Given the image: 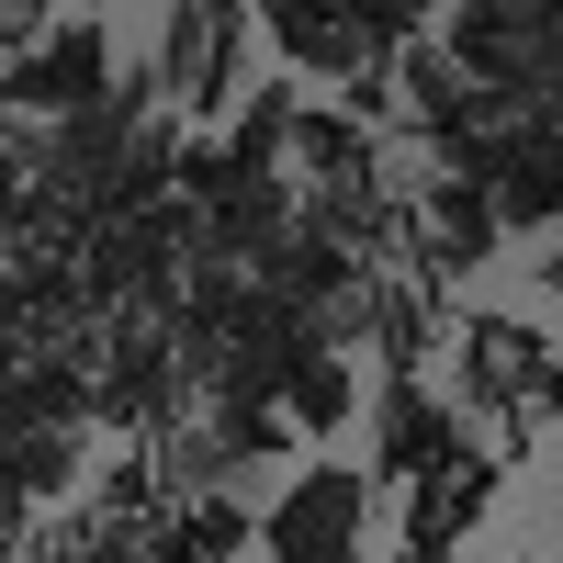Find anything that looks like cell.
Returning a JSON list of instances; mask_svg holds the SVG:
<instances>
[{
    "instance_id": "cell-1",
    "label": "cell",
    "mask_w": 563,
    "mask_h": 563,
    "mask_svg": "<svg viewBox=\"0 0 563 563\" xmlns=\"http://www.w3.org/2000/svg\"><path fill=\"white\" fill-rule=\"evenodd\" d=\"M451 406L462 429H496V462H530L563 429V350L519 305H451Z\"/></svg>"
},
{
    "instance_id": "cell-2",
    "label": "cell",
    "mask_w": 563,
    "mask_h": 563,
    "mask_svg": "<svg viewBox=\"0 0 563 563\" xmlns=\"http://www.w3.org/2000/svg\"><path fill=\"white\" fill-rule=\"evenodd\" d=\"M260 45V12H158L147 23V68H124L135 90H147V113H238V68Z\"/></svg>"
},
{
    "instance_id": "cell-3",
    "label": "cell",
    "mask_w": 563,
    "mask_h": 563,
    "mask_svg": "<svg viewBox=\"0 0 563 563\" xmlns=\"http://www.w3.org/2000/svg\"><path fill=\"white\" fill-rule=\"evenodd\" d=\"M90 102H113V23L102 12H45V34L0 68V113L12 124H34V113L68 124Z\"/></svg>"
},
{
    "instance_id": "cell-4",
    "label": "cell",
    "mask_w": 563,
    "mask_h": 563,
    "mask_svg": "<svg viewBox=\"0 0 563 563\" xmlns=\"http://www.w3.org/2000/svg\"><path fill=\"white\" fill-rule=\"evenodd\" d=\"M372 507H384V496H372L361 462H305V474L260 507V552L271 563H361Z\"/></svg>"
},
{
    "instance_id": "cell-5",
    "label": "cell",
    "mask_w": 563,
    "mask_h": 563,
    "mask_svg": "<svg viewBox=\"0 0 563 563\" xmlns=\"http://www.w3.org/2000/svg\"><path fill=\"white\" fill-rule=\"evenodd\" d=\"M496 496H507L496 451H462V462H440V474H417L395 496V563H462V541L496 519Z\"/></svg>"
},
{
    "instance_id": "cell-6",
    "label": "cell",
    "mask_w": 563,
    "mask_h": 563,
    "mask_svg": "<svg viewBox=\"0 0 563 563\" xmlns=\"http://www.w3.org/2000/svg\"><path fill=\"white\" fill-rule=\"evenodd\" d=\"M462 451H485L474 429H462V406H440L429 384H384L372 395V496H406L417 474H440V462H462Z\"/></svg>"
},
{
    "instance_id": "cell-7",
    "label": "cell",
    "mask_w": 563,
    "mask_h": 563,
    "mask_svg": "<svg viewBox=\"0 0 563 563\" xmlns=\"http://www.w3.org/2000/svg\"><path fill=\"white\" fill-rule=\"evenodd\" d=\"M305 180V192H361V180H384L395 158H384V135H361L339 102H305V124H294V158H282Z\"/></svg>"
},
{
    "instance_id": "cell-8",
    "label": "cell",
    "mask_w": 563,
    "mask_h": 563,
    "mask_svg": "<svg viewBox=\"0 0 563 563\" xmlns=\"http://www.w3.org/2000/svg\"><path fill=\"white\" fill-rule=\"evenodd\" d=\"M294 124H305V90L271 68V90H238V113H225V169H238V180H282Z\"/></svg>"
},
{
    "instance_id": "cell-9",
    "label": "cell",
    "mask_w": 563,
    "mask_h": 563,
    "mask_svg": "<svg viewBox=\"0 0 563 563\" xmlns=\"http://www.w3.org/2000/svg\"><path fill=\"white\" fill-rule=\"evenodd\" d=\"M350 417H361V372L339 350H316L294 384H282V429H294V440H339Z\"/></svg>"
},
{
    "instance_id": "cell-10",
    "label": "cell",
    "mask_w": 563,
    "mask_h": 563,
    "mask_svg": "<svg viewBox=\"0 0 563 563\" xmlns=\"http://www.w3.org/2000/svg\"><path fill=\"white\" fill-rule=\"evenodd\" d=\"M541 294H552V305H563V249H541Z\"/></svg>"
}]
</instances>
